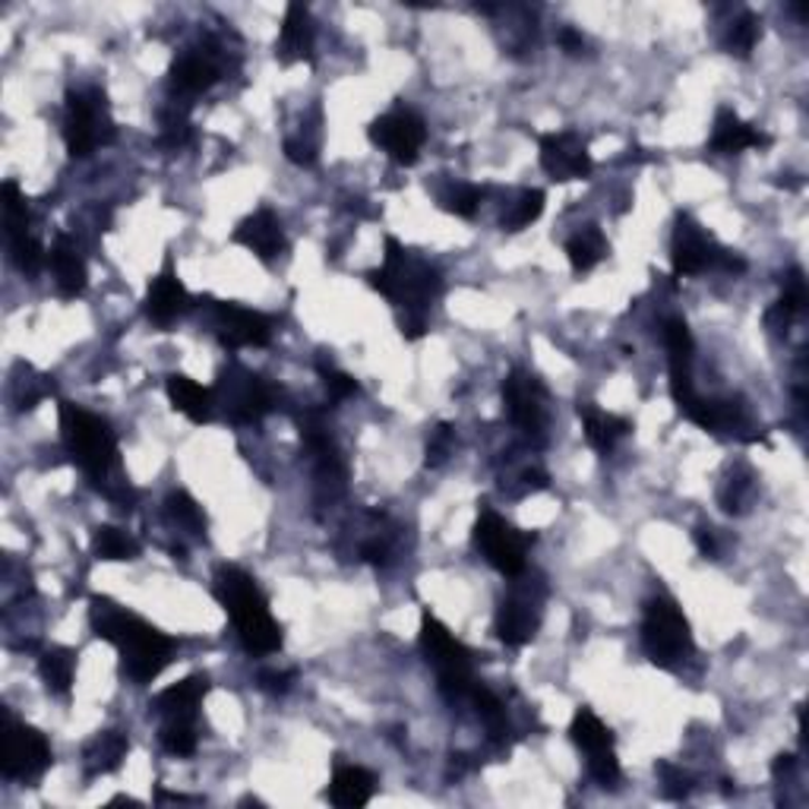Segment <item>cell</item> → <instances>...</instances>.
<instances>
[{
  "instance_id": "cell-2",
  "label": "cell",
  "mask_w": 809,
  "mask_h": 809,
  "mask_svg": "<svg viewBox=\"0 0 809 809\" xmlns=\"http://www.w3.org/2000/svg\"><path fill=\"white\" fill-rule=\"evenodd\" d=\"M216 598L231 616L240 645L250 654H273L282 649V627L269 613L266 598L257 589V582L237 566H218Z\"/></svg>"
},
{
  "instance_id": "cell-52",
  "label": "cell",
  "mask_w": 809,
  "mask_h": 809,
  "mask_svg": "<svg viewBox=\"0 0 809 809\" xmlns=\"http://www.w3.org/2000/svg\"><path fill=\"white\" fill-rule=\"evenodd\" d=\"M560 45H563V51H570V55H579L582 48H585V39L575 32V29H563L560 32Z\"/></svg>"
},
{
  "instance_id": "cell-30",
  "label": "cell",
  "mask_w": 809,
  "mask_h": 809,
  "mask_svg": "<svg viewBox=\"0 0 809 809\" xmlns=\"http://www.w3.org/2000/svg\"><path fill=\"white\" fill-rule=\"evenodd\" d=\"M570 740H573L575 747L585 752V756L613 750V731L598 718V714H594L592 709L575 711L573 724H570Z\"/></svg>"
},
{
  "instance_id": "cell-25",
  "label": "cell",
  "mask_w": 809,
  "mask_h": 809,
  "mask_svg": "<svg viewBox=\"0 0 809 809\" xmlns=\"http://www.w3.org/2000/svg\"><path fill=\"white\" fill-rule=\"evenodd\" d=\"M127 752H130V743H127V737L120 731L96 733V737L86 743V752H82L86 775H89V778H99V775L118 771L120 762L127 759Z\"/></svg>"
},
{
  "instance_id": "cell-32",
  "label": "cell",
  "mask_w": 809,
  "mask_h": 809,
  "mask_svg": "<svg viewBox=\"0 0 809 809\" xmlns=\"http://www.w3.org/2000/svg\"><path fill=\"white\" fill-rule=\"evenodd\" d=\"M544 190H537V187H525V190H519V197L510 203V209L503 213V228L506 231H522V228H529L532 221L541 218L544 213Z\"/></svg>"
},
{
  "instance_id": "cell-38",
  "label": "cell",
  "mask_w": 809,
  "mask_h": 809,
  "mask_svg": "<svg viewBox=\"0 0 809 809\" xmlns=\"http://www.w3.org/2000/svg\"><path fill=\"white\" fill-rule=\"evenodd\" d=\"M158 740L171 756H194L197 752V728H194V721H165Z\"/></svg>"
},
{
  "instance_id": "cell-8",
  "label": "cell",
  "mask_w": 809,
  "mask_h": 809,
  "mask_svg": "<svg viewBox=\"0 0 809 809\" xmlns=\"http://www.w3.org/2000/svg\"><path fill=\"white\" fill-rule=\"evenodd\" d=\"M55 752L45 733L17 721L10 711L3 714V750H0V771L7 781L32 785L45 771L51 769Z\"/></svg>"
},
{
  "instance_id": "cell-36",
  "label": "cell",
  "mask_w": 809,
  "mask_h": 809,
  "mask_svg": "<svg viewBox=\"0 0 809 809\" xmlns=\"http://www.w3.org/2000/svg\"><path fill=\"white\" fill-rule=\"evenodd\" d=\"M468 695H472L474 711H477V718H481V721L487 724L491 737H503V733H506V728H510L503 702H500V699H496L494 692L487 690V687H477V683H474Z\"/></svg>"
},
{
  "instance_id": "cell-17",
  "label": "cell",
  "mask_w": 809,
  "mask_h": 809,
  "mask_svg": "<svg viewBox=\"0 0 809 809\" xmlns=\"http://www.w3.org/2000/svg\"><path fill=\"white\" fill-rule=\"evenodd\" d=\"M541 627V608L532 594H510L503 598L500 611H496L494 630L500 642H506L510 649H522L534 639V632Z\"/></svg>"
},
{
  "instance_id": "cell-15",
  "label": "cell",
  "mask_w": 809,
  "mask_h": 809,
  "mask_svg": "<svg viewBox=\"0 0 809 809\" xmlns=\"http://www.w3.org/2000/svg\"><path fill=\"white\" fill-rule=\"evenodd\" d=\"M503 402L515 427L537 434L544 427V386L529 371H513L503 379Z\"/></svg>"
},
{
  "instance_id": "cell-51",
  "label": "cell",
  "mask_w": 809,
  "mask_h": 809,
  "mask_svg": "<svg viewBox=\"0 0 809 809\" xmlns=\"http://www.w3.org/2000/svg\"><path fill=\"white\" fill-rule=\"evenodd\" d=\"M695 544H699V551L706 553V556H718V541H714V529H695Z\"/></svg>"
},
{
  "instance_id": "cell-10",
  "label": "cell",
  "mask_w": 809,
  "mask_h": 809,
  "mask_svg": "<svg viewBox=\"0 0 809 809\" xmlns=\"http://www.w3.org/2000/svg\"><path fill=\"white\" fill-rule=\"evenodd\" d=\"M371 142H376L386 156L393 158L395 165H415L417 156H421V146L427 139V127L424 120L417 118L412 108L398 105L393 111L379 115V118L371 124L367 130Z\"/></svg>"
},
{
  "instance_id": "cell-18",
  "label": "cell",
  "mask_w": 809,
  "mask_h": 809,
  "mask_svg": "<svg viewBox=\"0 0 809 809\" xmlns=\"http://www.w3.org/2000/svg\"><path fill=\"white\" fill-rule=\"evenodd\" d=\"M235 244H240L244 250H250L259 259H276L285 250V231H282V221L276 218L273 209H257L254 216H247L231 235Z\"/></svg>"
},
{
  "instance_id": "cell-55",
  "label": "cell",
  "mask_w": 809,
  "mask_h": 809,
  "mask_svg": "<svg viewBox=\"0 0 809 809\" xmlns=\"http://www.w3.org/2000/svg\"><path fill=\"white\" fill-rule=\"evenodd\" d=\"M364 560L367 563H386V547L383 544H364Z\"/></svg>"
},
{
  "instance_id": "cell-29",
  "label": "cell",
  "mask_w": 809,
  "mask_h": 809,
  "mask_svg": "<svg viewBox=\"0 0 809 809\" xmlns=\"http://www.w3.org/2000/svg\"><path fill=\"white\" fill-rule=\"evenodd\" d=\"M39 673L51 695L67 699L73 690V677H77V652L63 649V645H51L39 658Z\"/></svg>"
},
{
  "instance_id": "cell-35",
  "label": "cell",
  "mask_w": 809,
  "mask_h": 809,
  "mask_svg": "<svg viewBox=\"0 0 809 809\" xmlns=\"http://www.w3.org/2000/svg\"><path fill=\"white\" fill-rule=\"evenodd\" d=\"M762 36V22L756 13H740L737 20L731 22V29H728V39H724V48L737 55V58H750L752 48H756V41Z\"/></svg>"
},
{
  "instance_id": "cell-53",
  "label": "cell",
  "mask_w": 809,
  "mask_h": 809,
  "mask_svg": "<svg viewBox=\"0 0 809 809\" xmlns=\"http://www.w3.org/2000/svg\"><path fill=\"white\" fill-rule=\"evenodd\" d=\"M793 766H797V759H793L790 752H781V756H775V762H771V775H775V778H785V775L793 771Z\"/></svg>"
},
{
  "instance_id": "cell-14",
  "label": "cell",
  "mask_w": 809,
  "mask_h": 809,
  "mask_svg": "<svg viewBox=\"0 0 809 809\" xmlns=\"http://www.w3.org/2000/svg\"><path fill=\"white\" fill-rule=\"evenodd\" d=\"M221 386H225V405L237 424H257L276 408V393L263 376L235 371L221 379Z\"/></svg>"
},
{
  "instance_id": "cell-47",
  "label": "cell",
  "mask_w": 809,
  "mask_h": 809,
  "mask_svg": "<svg viewBox=\"0 0 809 809\" xmlns=\"http://www.w3.org/2000/svg\"><path fill=\"white\" fill-rule=\"evenodd\" d=\"M285 158L288 161H295L300 168H310L316 161V146L314 142H307V139H285Z\"/></svg>"
},
{
  "instance_id": "cell-1",
  "label": "cell",
  "mask_w": 809,
  "mask_h": 809,
  "mask_svg": "<svg viewBox=\"0 0 809 809\" xmlns=\"http://www.w3.org/2000/svg\"><path fill=\"white\" fill-rule=\"evenodd\" d=\"M89 623L99 639L111 642L124 658V673L137 683L146 687L152 683L158 673L165 671L175 658L178 642L171 635H165L156 630L152 623H146L137 613L124 611L120 604H115L111 598H92V608H89Z\"/></svg>"
},
{
  "instance_id": "cell-39",
  "label": "cell",
  "mask_w": 809,
  "mask_h": 809,
  "mask_svg": "<svg viewBox=\"0 0 809 809\" xmlns=\"http://www.w3.org/2000/svg\"><path fill=\"white\" fill-rule=\"evenodd\" d=\"M481 199H484L481 187H474V184H455V187H450L440 197V206L458 218H472L477 213V206H481Z\"/></svg>"
},
{
  "instance_id": "cell-45",
  "label": "cell",
  "mask_w": 809,
  "mask_h": 809,
  "mask_svg": "<svg viewBox=\"0 0 809 809\" xmlns=\"http://www.w3.org/2000/svg\"><path fill=\"white\" fill-rule=\"evenodd\" d=\"M319 376H323V386H326V393L333 402H345V398H352L357 393V379L355 376L342 374L336 367H326V364H319Z\"/></svg>"
},
{
  "instance_id": "cell-21",
  "label": "cell",
  "mask_w": 809,
  "mask_h": 809,
  "mask_svg": "<svg viewBox=\"0 0 809 809\" xmlns=\"http://www.w3.org/2000/svg\"><path fill=\"white\" fill-rule=\"evenodd\" d=\"M209 692L206 673H190L180 683L161 690L156 695V711L165 721H197V711Z\"/></svg>"
},
{
  "instance_id": "cell-20",
  "label": "cell",
  "mask_w": 809,
  "mask_h": 809,
  "mask_svg": "<svg viewBox=\"0 0 809 809\" xmlns=\"http://www.w3.org/2000/svg\"><path fill=\"white\" fill-rule=\"evenodd\" d=\"M771 139L756 130L752 124L740 118L731 108H718L714 115V130H711V152L718 156H733V152H743V149H756V146H769Z\"/></svg>"
},
{
  "instance_id": "cell-27",
  "label": "cell",
  "mask_w": 809,
  "mask_h": 809,
  "mask_svg": "<svg viewBox=\"0 0 809 809\" xmlns=\"http://www.w3.org/2000/svg\"><path fill=\"white\" fill-rule=\"evenodd\" d=\"M579 417L585 424V440L592 443L598 453H611L613 446L632 431V424L627 417L608 415V412H601L594 405H579Z\"/></svg>"
},
{
  "instance_id": "cell-49",
  "label": "cell",
  "mask_w": 809,
  "mask_h": 809,
  "mask_svg": "<svg viewBox=\"0 0 809 809\" xmlns=\"http://www.w3.org/2000/svg\"><path fill=\"white\" fill-rule=\"evenodd\" d=\"M259 687L266 692H276V695H282V692H288L292 690V683H295V673L292 671H259Z\"/></svg>"
},
{
  "instance_id": "cell-54",
  "label": "cell",
  "mask_w": 809,
  "mask_h": 809,
  "mask_svg": "<svg viewBox=\"0 0 809 809\" xmlns=\"http://www.w3.org/2000/svg\"><path fill=\"white\" fill-rule=\"evenodd\" d=\"M522 481H525L529 491H544V487H547V474L534 472V468H529V472L522 474Z\"/></svg>"
},
{
  "instance_id": "cell-26",
  "label": "cell",
  "mask_w": 809,
  "mask_h": 809,
  "mask_svg": "<svg viewBox=\"0 0 809 809\" xmlns=\"http://www.w3.org/2000/svg\"><path fill=\"white\" fill-rule=\"evenodd\" d=\"M374 771L361 769V766H338L333 785H329V800L342 809L364 807L374 797Z\"/></svg>"
},
{
  "instance_id": "cell-9",
  "label": "cell",
  "mask_w": 809,
  "mask_h": 809,
  "mask_svg": "<svg viewBox=\"0 0 809 809\" xmlns=\"http://www.w3.org/2000/svg\"><path fill=\"white\" fill-rule=\"evenodd\" d=\"M529 544H532V537L519 532L515 525H510L494 510H481L477 513V522H474V547L484 553V560L494 566L496 573H522L525 570V556H529Z\"/></svg>"
},
{
  "instance_id": "cell-43",
  "label": "cell",
  "mask_w": 809,
  "mask_h": 809,
  "mask_svg": "<svg viewBox=\"0 0 809 809\" xmlns=\"http://www.w3.org/2000/svg\"><path fill=\"white\" fill-rule=\"evenodd\" d=\"M453 446H455L453 427H450V424H440V427H434L431 436H427V465H431V468L443 465V462L450 458V453H453Z\"/></svg>"
},
{
  "instance_id": "cell-11",
  "label": "cell",
  "mask_w": 809,
  "mask_h": 809,
  "mask_svg": "<svg viewBox=\"0 0 809 809\" xmlns=\"http://www.w3.org/2000/svg\"><path fill=\"white\" fill-rule=\"evenodd\" d=\"M537 156H541V168L544 175L556 184L566 180H585L592 175V156H589V142L573 134V130H560V134H544L537 137Z\"/></svg>"
},
{
  "instance_id": "cell-4",
  "label": "cell",
  "mask_w": 809,
  "mask_h": 809,
  "mask_svg": "<svg viewBox=\"0 0 809 809\" xmlns=\"http://www.w3.org/2000/svg\"><path fill=\"white\" fill-rule=\"evenodd\" d=\"M60 436L79 468L108 494L111 474L118 468V436L111 431V424L79 405L60 402Z\"/></svg>"
},
{
  "instance_id": "cell-6",
  "label": "cell",
  "mask_w": 809,
  "mask_h": 809,
  "mask_svg": "<svg viewBox=\"0 0 809 809\" xmlns=\"http://www.w3.org/2000/svg\"><path fill=\"white\" fill-rule=\"evenodd\" d=\"M417 642H421V654L427 658V664L436 671L440 690H443L446 699H462V695L472 692V654L455 639L453 632L436 620L434 613H424L421 616V635H417Z\"/></svg>"
},
{
  "instance_id": "cell-48",
  "label": "cell",
  "mask_w": 809,
  "mask_h": 809,
  "mask_svg": "<svg viewBox=\"0 0 809 809\" xmlns=\"http://www.w3.org/2000/svg\"><path fill=\"white\" fill-rule=\"evenodd\" d=\"M750 481H743V477H731L728 481V491L721 494V503H724V510L728 513H740V506L747 503V494H750Z\"/></svg>"
},
{
  "instance_id": "cell-16",
  "label": "cell",
  "mask_w": 809,
  "mask_h": 809,
  "mask_svg": "<svg viewBox=\"0 0 809 809\" xmlns=\"http://www.w3.org/2000/svg\"><path fill=\"white\" fill-rule=\"evenodd\" d=\"M190 310V292L187 285L180 282L178 269L171 257L165 259L161 273L149 282V292H146V316L156 323V326H171L178 316Z\"/></svg>"
},
{
  "instance_id": "cell-12",
  "label": "cell",
  "mask_w": 809,
  "mask_h": 809,
  "mask_svg": "<svg viewBox=\"0 0 809 809\" xmlns=\"http://www.w3.org/2000/svg\"><path fill=\"white\" fill-rule=\"evenodd\" d=\"M213 326L218 342L225 348H263L273 338V319L259 310L240 307L235 300H216L213 307Z\"/></svg>"
},
{
  "instance_id": "cell-40",
  "label": "cell",
  "mask_w": 809,
  "mask_h": 809,
  "mask_svg": "<svg viewBox=\"0 0 809 809\" xmlns=\"http://www.w3.org/2000/svg\"><path fill=\"white\" fill-rule=\"evenodd\" d=\"M10 257L17 263V269L26 273V276H36L41 266H45V259H48L45 250H41V244L32 235L10 237Z\"/></svg>"
},
{
  "instance_id": "cell-5",
  "label": "cell",
  "mask_w": 809,
  "mask_h": 809,
  "mask_svg": "<svg viewBox=\"0 0 809 809\" xmlns=\"http://www.w3.org/2000/svg\"><path fill=\"white\" fill-rule=\"evenodd\" d=\"M115 118L99 89H70L63 101V142L73 158H89L99 146L115 142Z\"/></svg>"
},
{
  "instance_id": "cell-44",
  "label": "cell",
  "mask_w": 809,
  "mask_h": 809,
  "mask_svg": "<svg viewBox=\"0 0 809 809\" xmlns=\"http://www.w3.org/2000/svg\"><path fill=\"white\" fill-rule=\"evenodd\" d=\"M658 775H661V790H664V797L668 800H683V797H690V775L683 769H677L671 762H661L658 766Z\"/></svg>"
},
{
  "instance_id": "cell-13",
  "label": "cell",
  "mask_w": 809,
  "mask_h": 809,
  "mask_svg": "<svg viewBox=\"0 0 809 809\" xmlns=\"http://www.w3.org/2000/svg\"><path fill=\"white\" fill-rule=\"evenodd\" d=\"M718 257L721 247L699 221H692L690 216L677 218L671 237V263L677 276H702L706 269L718 266Z\"/></svg>"
},
{
  "instance_id": "cell-3",
  "label": "cell",
  "mask_w": 809,
  "mask_h": 809,
  "mask_svg": "<svg viewBox=\"0 0 809 809\" xmlns=\"http://www.w3.org/2000/svg\"><path fill=\"white\" fill-rule=\"evenodd\" d=\"M371 288L386 300H393L405 314L427 316L431 300L440 295V273L431 263L412 257L395 237H386V257L379 269L367 273Z\"/></svg>"
},
{
  "instance_id": "cell-41",
  "label": "cell",
  "mask_w": 809,
  "mask_h": 809,
  "mask_svg": "<svg viewBox=\"0 0 809 809\" xmlns=\"http://www.w3.org/2000/svg\"><path fill=\"white\" fill-rule=\"evenodd\" d=\"M187 139H190V120L184 111L178 108H171V111H165L161 115V146L165 149H180V146H187Z\"/></svg>"
},
{
  "instance_id": "cell-28",
  "label": "cell",
  "mask_w": 809,
  "mask_h": 809,
  "mask_svg": "<svg viewBox=\"0 0 809 809\" xmlns=\"http://www.w3.org/2000/svg\"><path fill=\"white\" fill-rule=\"evenodd\" d=\"M563 250H566V259H570L573 273L585 276V273H592L594 266L611 254V244H608V237H604V231L598 225H585L582 231H575L566 240Z\"/></svg>"
},
{
  "instance_id": "cell-31",
  "label": "cell",
  "mask_w": 809,
  "mask_h": 809,
  "mask_svg": "<svg viewBox=\"0 0 809 809\" xmlns=\"http://www.w3.org/2000/svg\"><path fill=\"white\" fill-rule=\"evenodd\" d=\"M92 553L99 560H108V563H124V560H137L139 544L115 525H99L92 532Z\"/></svg>"
},
{
  "instance_id": "cell-42",
  "label": "cell",
  "mask_w": 809,
  "mask_h": 809,
  "mask_svg": "<svg viewBox=\"0 0 809 809\" xmlns=\"http://www.w3.org/2000/svg\"><path fill=\"white\" fill-rule=\"evenodd\" d=\"M807 276L803 269H790L788 276H781V304H788L790 310H803L807 307Z\"/></svg>"
},
{
  "instance_id": "cell-23",
  "label": "cell",
  "mask_w": 809,
  "mask_h": 809,
  "mask_svg": "<svg viewBox=\"0 0 809 809\" xmlns=\"http://www.w3.org/2000/svg\"><path fill=\"white\" fill-rule=\"evenodd\" d=\"M165 389H168V398L175 405V412L194 421V424H206L213 421V408H216V398H213V389L199 386L197 379L184 374H171L165 379Z\"/></svg>"
},
{
  "instance_id": "cell-46",
  "label": "cell",
  "mask_w": 809,
  "mask_h": 809,
  "mask_svg": "<svg viewBox=\"0 0 809 809\" xmlns=\"http://www.w3.org/2000/svg\"><path fill=\"white\" fill-rule=\"evenodd\" d=\"M589 775H592L601 788H611V785H616V781H620V762H616L613 750L594 752V756H589Z\"/></svg>"
},
{
  "instance_id": "cell-50",
  "label": "cell",
  "mask_w": 809,
  "mask_h": 809,
  "mask_svg": "<svg viewBox=\"0 0 809 809\" xmlns=\"http://www.w3.org/2000/svg\"><path fill=\"white\" fill-rule=\"evenodd\" d=\"M793 316H797V310H790L788 304L775 300V304H771V310L766 314V326H769V329H775V333H785Z\"/></svg>"
},
{
  "instance_id": "cell-19",
  "label": "cell",
  "mask_w": 809,
  "mask_h": 809,
  "mask_svg": "<svg viewBox=\"0 0 809 809\" xmlns=\"http://www.w3.org/2000/svg\"><path fill=\"white\" fill-rule=\"evenodd\" d=\"M316 39V26L310 10L304 3H288L285 20H282V32L276 41V55L282 63H297V60L310 58Z\"/></svg>"
},
{
  "instance_id": "cell-33",
  "label": "cell",
  "mask_w": 809,
  "mask_h": 809,
  "mask_svg": "<svg viewBox=\"0 0 809 809\" xmlns=\"http://www.w3.org/2000/svg\"><path fill=\"white\" fill-rule=\"evenodd\" d=\"M0 203H3V228H7V237L29 235V203L22 197L17 180H3Z\"/></svg>"
},
{
  "instance_id": "cell-34",
  "label": "cell",
  "mask_w": 809,
  "mask_h": 809,
  "mask_svg": "<svg viewBox=\"0 0 809 809\" xmlns=\"http://www.w3.org/2000/svg\"><path fill=\"white\" fill-rule=\"evenodd\" d=\"M664 345H668V355H671V371H692V333L687 326V319L671 316L664 319Z\"/></svg>"
},
{
  "instance_id": "cell-37",
  "label": "cell",
  "mask_w": 809,
  "mask_h": 809,
  "mask_svg": "<svg viewBox=\"0 0 809 809\" xmlns=\"http://www.w3.org/2000/svg\"><path fill=\"white\" fill-rule=\"evenodd\" d=\"M165 513H168V519H171L175 525L187 529V532L199 534L206 529V515H203V510L197 506V500L187 494V491H175V494L168 496V500H165Z\"/></svg>"
},
{
  "instance_id": "cell-22",
  "label": "cell",
  "mask_w": 809,
  "mask_h": 809,
  "mask_svg": "<svg viewBox=\"0 0 809 809\" xmlns=\"http://www.w3.org/2000/svg\"><path fill=\"white\" fill-rule=\"evenodd\" d=\"M168 77H171V89L178 92L180 99H194V96H203L206 89L216 86L218 63L209 51H190V55H180L171 63Z\"/></svg>"
},
{
  "instance_id": "cell-24",
  "label": "cell",
  "mask_w": 809,
  "mask_h": 809,
  "mask_svg": "<svg viewBox=\"0 0 809 809\" xmlns=\"http://www.w3.org/2000/svg\"><path fill=\"white\" fill-rule=\"evenodd\" d=\"M48 269H51V276L58 282V292L63 297H77L82 295V288H86V263L79 257V250L70 244V237L60 235L55 240V247H51V254H48Z\"/></svg>"
},
{
  "instance_id": "cell-7",
  "label": "cell",
  "mask_w": 809,
  "mask_h": 809,
  "mask_svg": "<svg viewBox=\"0 0 809 809\" xmlns=\"http://www.w3.org/2000/svg\"><path fill=\"white\" fill-rule=\"evenodd\" d=\"M642 649L649 654V661L673 671L677 664H683L692 654V630L690 620L683 611L673 604L671 598H652L645 604V616H642Z\"/></svg>"
}]
</instances>
